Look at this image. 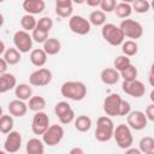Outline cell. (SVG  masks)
I'll use <instances>...</instances> for the list:
<instances>
[{
    "instance_id": "cell-14",
    "label": "cell",
    "mask_w": 154,
    "mask_h": 154,
    "mask_svg": "<svg viewBox=\"0 0 154 154\" xmlns=\"http://www.w3.org/2000/svg\"><path fill=\"white\" fill-rule=\"evenodd\" d=\"M22 147V135L19 131H11L7 134L4 142V150L8 154L17 153Z\"/></svg>"
},
{
    "instance_id": "cell-34",
    "label": "cell",
    "mask_w": 154,
    "mask_h": 154,
    "mask_svg": "<svg viewBox=\"0 0 154 154\" xmlns=\"http://www.w3.org/2000/svg\"><path fill=\"white\" fill-rule=\"evenodd\" d=\"M130 65H131L130 58L126 57V55H124V54L118 55V57L114 59V61H113V67H114L119 73H120L122 71H124L125 69H128Z\"/></svg>"
},
{
    "instance_id": "cell-43",
    "label": "cell",
    "mask_w": 154,
    "mask_h": 154,
    "mask_svg": "<svg viewBox=\"0 0 154 154\" xmlns=\"http://www.w3.org/2000/svg\"><path fill=\"white\" fill-rule=\"evenodd\" d=\"M148 82L152 87H154V64H152V66H150L149 75H148Z\"/></svg>"
},
{
    "instance_id": "cell-12",
    "label": "cell",
    "mask_w": 154,
    "mask_h": 154,
    "mask_svg": "<svg viewBox=\"0 0 154 154\" xmlns=\"http://www.w3.org/2000/svg\"><path fill=\"white\" fill-rule=\"evenodd\" d=\"M49 117L46 112H37L31 120V131L35 135H43L49 128Z\"/></svg>"
},
{
    "instance_id": "cell-7",
    "label": "cell",
    "mask_w": 154,
    "mask_h": 154,
    "mask_svg": "<svg viewBox=\"0 0 154 154\" xmlns=\"http://www.w3.org/2000/svg\"><path fill=\"white\" fill-rule=\"evenodd\" d=\"M54 113L58 117L59 122L64 125H67V124L75 122V119H76L75 111L72 109L71 105L66 101H59L54 106Z\"/></svg>"
},
{
    "instance_id": "cell-36",
    "label": "cell",
    "mask_w": 154,
    "mask_h": 154,
    "mask_svg": "<svg viewBox=\"0 0 154 154\" xmlns=\"http://www.w3.org/2000/svg\"><path fill=\"white\" fill-rule=\"evenodd\" d=\"M131 6H132V11L140 14L147 13L150 10V2L147 0H135Z\"/></svg>"
},
{
    "instance_id": "cell-35",
    "label": "cell",
    "mask_w": 154,
    "mask_h": 154,
    "mask_svg": "<svg viewBox=\"0 0 154 154\" xmlns=\"http://www.w3.org/2000/svg\"><path fill=\"white\" fill-rule=\"evenodd\" d=\"M137 76H138V71H137V67L135 65H130L128 69H125L124 71L120 72V77L123 78L124 82H131V81H135L137 79Z\"/></svg>"
},
{
    "instance_id": "cell-9",
    "label": "cell",
    "mask_w": 154,
    "mask_h": 154,
    "mask_svg": "<svg viewBox=\"0 0 154 154\" xmlns=\"http://www.w3.org/2000/svg\"><path fill=\"white\" fill-rule=\"evenodd\" d=\"M32 36L24 30H17L13 34V43L14 48H17L20 53H28L32 51Z\"/></svg>"
},
{
    "instance_id": "cell-3",
    "label": "cell",
    "mask_w": 154,
    "mask_h": 154,
    "mask_svg": "<svg viewBox=\"0 0 154 154\" xmlns=\"http://www.w3.org/2000/svg\"><path fill=\"white\" fill-rule=\"evenodd\" d=\"M101 36L102 38L111 46H122L125 41V36L122 31V29L113 24V23H106L101 29Z\"/></svg>"
},
{
    "instance_id": "cell-24",
    "label": "cell",
    "mask_w": 154,
    "mask_h": 154,
    "mask_svg": "<svg viewBox=\"0 0 154 154\" xmlns=\"http://www.w3.org/2000/svg\"><path fill=\"white\" fill-rule=\"evenodd\" d=\"M75 129L79 132H87L90 130L91 125H93V122H91V118L89 116H85V114H81L78 117H76L75 122Z\"/></svg>"
},
{
    "instance_id": "cell-40",
    "label": "cell",
    "mask_w": 154,
    "mask_h": 154,
    "mask_svg": "<svg viewBox=\"0 0 154 154\" xmlns=\"http://www.w3.org/2000/svg\"><path fill=\"white\" fill-rule=\"evenodd\" d=\"M131 112V105L129 101L123 100L122 105H120V109H119V117H125Z\"/></svg>"
},
{
    "instance_id": "cell-8",
    "label": "cell",
    "mask_w": 154,
    "mask_h": 154,
    "mask_svg": "<svg viewBox=\"0 0 154 154\" xmlns=\"http://www.w3.org/2000/svg\"><path fill=\"white\" fill-rule=\"evenodd\" d=\"M53 79V73L47 67H41L32 71L29 76V84L34 87H45L48 85Z\"/></svg>"
},
{
    "instance_id": "cell-21",
    "label": "cell",
    "mask_w": 154,
    "mask_h": 154,
    "mask_svg": "<svg viewBox=\"0 0 154 154\" xmlns=\"http://www.w3.org/2000/svg\"><path fill=\"white\" fill-rule=\"evenodd\" d=\"M29 59H30V63L34 66L41 69L47 63V53L43 51V48H35L30 52Z\"/></svg>"
},
{
    "instance_id": "cell-20",
    "label": "cell",
    "mask_w": 154,
    "mask_h": 154,
    "mask_svg": "<svg viewBox=\"0 0 154 154\" xmlns=\"http://www.w3.org/2000/svg\"><path fill=\"white\" fill-rule=\"evenodd\" d=\"M100 78H101L102 83H105L107 85H114L120 79V73L114 67H106L101 71Z\"/></svg>"
},
{
    "instance_id": "cell-48",
    "label": "cell",
    "mask_w": 154,
    "mask_h": 154,
    "mask_svg": "<svg viewBox=\"0 0 154 154\" xmlns=\"http://www.w3.org/2000/svg\"><path fill=\"white\" fill-rule=\"evenodd\" d=\"M149 99H150L152 103H154V89L150 91V94H149Z\"/></svg>"
},
{
    "instance_id": "cell-16",
    "label": "cell",
    "mask_w": 154,
    "mask_h": 154,
    "mask_svg": "<svg viewBox=\"0 0 154 154\" xmlns=\"http://www.w3.org/2000/svg\"><path fill=\"white\" fill-rule=\"evenodd\" d=\"M7 109H8V113H10L12 117L22 118V117H24V116L26 114V112H28V105L25 103V101L14 99V100H12V101L8 102Z\"/></svg>"
},
{
    "instance_id": "cell-19",
    "label": "cell",
    "mask_w": 154,
    "mask_h": 154,
    "mask_svg": "<svg viewBox=\"0 0 154 154\" xmlns=\"http://www.w3.org/2000/svg\"><path fill=\"white\" fill-rule=\"evenodd\" d=\"M17 79L13 73L6 72L4 75H0V93L5 94L12 89H16L17 87Z\"/></svg>"
},
{
    "instance_id": "cell-5",
    "label": "cell",
    "mask_w": 154,
    "mask_h": 154,
    "mask_svg": "<svg viewBox=\"0 0 154 154\" xmlns=\"http://www.w3.org/2000/svg\"><path fill=\"white\" fill-rule=\"evenodd\" d=\"M119 28L122 29L123 34L125 37L136 41L137 38L142 37L143 35V26L140 22L135 20V19H123L119 24Z\"/></svg>"
},
{
    "instance_id": "cell-15",
    "label": "cell",
    "mask_w": 154,
    "mask_h": 154,
    "mask_svg": "<svg viewBox=\"0 0 154 154\" xmlns=\"http://www.w3.org/2000/svg\"><path fill=\"white\" fill-rule=\"evenodd\" d=\"M122 89L125 94L135 97V99H138V97H142L146 93V87L144 84L138 81V79H135V81H131V82H124L122 83Z\"/></svg>"
},
{
    "instance_id": "cell-37",
    "label": "cell",
    "mask_w": 154,
    "mask_h": 154,
    "mask_svg": "<svg viewBox=\"0 0 154 154\" xmlns=\"http://www.w3.org/2000/svg\"><path fill=\"white\" fill-rule=\"evenodd\" d=\"M31 36H32V40H34L35 42L42 43V45L49 38V37H48V32L45 31V30H42V29H40V28H37V26H36V29L31 32Z\"/></svg>"
},
{
    "instance_id": "cell-47",
    "label": "cell",
    "mask_w": 154,
    "mask_h": 154,
    "mask_svg": "<svg viewBox=\"0 0 154 154\" xmlns=\"http://www.w3.org/2000/svg\"><path fill=\"white\" fill-rule=\"evenodd\" d=\"M6 51H7V49L5 48V42H4V41H0V55L2 57Z\"/></svg>"
},
{
    "instance_id": "cell-50",
    "label": "cell",
    "mask_w": 154,
    "mask_h": 154,
    "mask_svg": "<svg viewBox=\"0 0 154 154\" xmlns=\"http://www.w3.org/2000/svg\"><path fill=\"white\" fill-rule=\"evenodd\" d=\"M0 154H6V152H5V150H1V152H0Z\"/></svg>"
},
{
    "instance_id": "cell-25",
    "label": "cell",
    "mask_w": 154,
    "mask_h": 154,
    "mask_svg": "<svg viewBox=\"0 0 154 154\" xmlns=\"http://www.w3.org/2000/svg\"><path fill=\"white\" fill-rule=\"evenodd\" d=\"M43 51L47 53V55H55L60 52L61 49V43L58 38L55 37H49L45 43H43Z\"/></svg>"
},
{
    "instance_id": "cell-28",
    "label": "cell",
    "mask_w": 154,
    "mask_h": 154,
    "mask_svg": "<svg viewBox=\"0 0 154 154\" xmlns=\"http://www.w3.org/2000/svg\"><path fill=\"white\" fill-rule=\"evenodd\" d=\"M20 26H22V30L24 31H34L37 26V19L32 16V14H28L25 13L22 18H20Z\"/></svg>"
},
{
    "instance_id": "cell-46",
    "label": "cell",
    "mask_w": 154,
    "mask_h": 154,
    "mask_svg": "<svg viewBox=\"0 0 154 154\" xmlns=\"http://www.w3.org/2000/svg\"><path fill=\"white\" fill-rule=\"evenodd\" d=\"M69 154H84V150L81 147H73L70 149Z\"/></svg>"
},
{
    "instance_id": "cell-39",
    "label": "cell",
    "mask_w": 154,
    "mask_h": 154,
    "mask_svg": "<svg viewBox=\"0 0 154 154\" xmlns=\"http://www.w3.org/2000/svg\"><path fill=\"white\" fill-rule=\"evenodd\" d=\"M117 1L116 0H101V4H100V8L102 12L105 13H109V12H113L116 10V6H117Z\"/></svg>"
},
{
    "instance_id": "cell-38",
    "label": "cell",
    "mask_w": 154,
    "mask_h": 154,
    "mask_svg": "<svg viewBox=\"0 0 154 154\" xmlns=\"http://www.w3.org/2000/svg\"><path fill=\"white\" fill-rule=\"evenodd\" d=\"M37 28L49 32L51 29L53 28V19L51 17H47V16L41 17L40 19H37Z\"/></svg>"
},
{
    "instance_id": "cell-17",
    "label": "cell",
    "mask_w": 154,
    "mask_h": 154,
    "mask_svg": "<svg viewBox=\"0 0 154 154\" xmlns=\"http://www.w3.org/2000/svg\"><path fill=\"white\" fill-rule=\"evenodd\" d=\"M73 11V5L71 0H57L55 1V13L60 18H71Z\"/></svg>"
},
{
    "instance_id": "cell-2",
    "label": "cell",
    "mask_w": 154,
    "mask_h": 154,
    "mask_svg": "<svg viewBox=\"0 0 154 154\" xmlns=\"http://www.w3.org/2000/svg\"><path fill=\"white\" fill-rule=\"evenodd\" d=\"M114 129L116 126L112 118L108 116H101L96 120V129L94 136L99 142H108L113 138Z\"/></svg>"
},
{
    "instance_id": "cell-31",
    "label": "cell",
    "mask_w": 154,
    "mask_h": 154,
    "mask_svg": "<svg viewBox=\"0 0 154 154\" xmlns=\"http://www.w3.org/2000/svg\"><path fill=\"white\" fill-rule=\"evenodd\" d=\"M20 54L22 53L17 48H7V51L4 53V55L1 58H4L8 65H16L22 59V55Z\"/></svg>"
},
{
    "instance_id": "cell-42",
    "label": "cell",
    "mask_w": 154,
    "mask_h": 154,
    "mask_svg": "<svg viewBox=\"0 0 154 154\" xmlns=\"http://www.w3.org/2000/svg\"><path fill=\"white\" fill-rule=\"evenodd\" d=\"M7 67H8V64L6 63V60L4 58L0 59V75H4L7 72Z\"/></svg>"
},
{
    "instance_id": "cell-10",
    "label": "cell",
    "mask_w": 154,
    "mask_h": 154,
    "mask_svg": "<svg viewBox=\"0 0 154 154\" xmlns=\"http://www.w3.org/2000/svg\"><path fill=\"white\" fill-rule=\"evenodd\" d=\"M122 101H123V99L120 97L119 94L112 93V94L107 95L102 103V108H103V112L106 113V116H108L111 118L119 117V109H120Z\"/></svg>"
},
{
    "instance_id": "cell-32",
    "label": "cell",
    "mask_w": 154,
    "mask_h": 154,
    "mask_svg": "<svg viewBox=\"0 0 154 154\" xmlns=\"http://www.w3.org/2000/svg\"><path fill=\"white\" fill-rule=\"evenodd\" d=\"M122 52L124 55L126 57H134L138 53V45L136 41L134 40H126L124 41V43L122 45Z\"/></svg>"
},
{
    "instance_id": "cell-51",
    "label": "cell",
    "mask_w": 154,
    "mask_h": 154,
    "mask_svg": "<svg viewBox=\"0 0 154 154\" xmlns=\"http://www.w3.org/2000/svg\"><path fill=\"white\" fill-rule=\"evenodd\" d=\"M147 154H154V152H150V153H147Z\"/></svg>"
},
{
    "instance_id": "cell-26",
    "label": "cell",
    "mask_w": 154,
    "mask_h": 154,
    "mask_svg": "<svg viewBox=\"0 0 154 154\" xmlns=\"http://www.w3.org/2000/svg\"><path fill=\"white\" fill-rule=\"evenodd\" d=\"M28 108L35 113L37 112H43V109L46 108V100L45 97L40 96V95H34L29 102H28Z\"/></svg>"
},
{
    "instance_id": "cell-23",
    "label": "cell",
    "mask_w": 154,
    "mask_h": 154,
    "mask_svg": "<svg viewBox=\"0 0 154 154\" xmlns=\"http://www.w3.org/2000/svg\"><path fill=\"white\" fill-rule=\"evenodd\" d=\"M14 95L16 99L22 100V101H29L34 95H32V88L28 83H19L16 89H14Z\"/></svg>"
},
{
    "instance_id": "cell-29",
    "label": "cell",
    "mask_w": 154,
    "mask_h": 154,
    "mask_svg": "<svg viewBox=\"0 0 154 154\" xmlns=\"http://www.w3.org/2000/svg\"><path fill=\"white\" fill-rule=\"evenodd\" d=\"M88 20H89V23L91 25L103 26L106 24V13L102 12L101 10H94L93 12H90Z\"/></svg>"
},
{
    "instance_id": "cell-4",
    "label": "cell",
    "mask_w": 154,
    "mask_h": 154,
    "mask_svg": "<svg viewBox=\"0 0 154 154\" xmlns=\"http://www.w3.org/2000/svg\"><path fill=\"white\" fill-rule=\"evenodd\" d=\"M113 138L117 143V146L122 149H128L130 147H132L134 143V137H132V132L131 129L129 128V125L126 124H119L116 126L114 129V134H113Z\"/></svg>"
},
{
    "instance_id": "cell-13",
    "label": "cell",
    "mask_w": 154,
    "mask_h": 154,
    "mask_svg": "<svg viewBox=\"0 0 154 154\" xmlns=\"http://www.w3.org/2000/svg\"><path fill=\"white\" fill-rule=\"evenodd\" d=\"M126 122H128L129 128L132 130H136V131L143 130L148 124V119H147L146 113L142 111H137V109L131 111L126 116Z\"/></svg>"
},
{
    "instance_id": "cell-22",
    "label": "cell",
    "mask_w": 154,
    "mask_h": 154,
    "mask_svg": "<svg viewBox=\"0 0 154 154\" xmlns=\"http://www.w3.org/2000/svg\"><path fill=\"white\" fill-rule=\"evenodd\" d=\"M45 143L37 137H32L26 142L25 150L26 154H45Z\"/></svg>"
},
{
    "instance_id": "cell-11",
    "label": "cell",
    "mask_w": 154,
    "mask_h": 154,
    "mask_svg": "<svg viewBox=\"0 0 154 154\" xmlns=\"http://www.w3.org/2000/svg\"><path fill=\"white\" fill-rule=\"evenodd\" d=\"M69 28L73 34L77 35H87L90 32L91 24L87 18L79 14H75L69 19Z\"/></svg>"
},
{
    "instance_id": "cell-6",
    "label": "cell",
    "mask_w": 154,
    "mask_h": 154,
    "mask_svg": "<svg viewBox=\"0 0 154 154\" xmlns=\"http://www.w3.org/2000/svg\"><path fill=\"white\" fill-rule=\"evenodd\" d=\"M64 128L58 124H52L48 130L42 135V141L48 147L58 146L64 138Z\"/></svg>"
},
{
    "instance_id": "cell-33",
    "label": "cell",
    "mask_w": 154,
    "mask_h": 154,
    "mask_svg": "<svg viewBox=\"0 0 154 154\" xmlns=\"http://www.w3.org/2000/svg\"><path fill=\"white\" fill-rule=\"evenodd\" d=\"M138 149H140L143 154L154 152V138L150 137V136H144V137H142V138L140 140V142H138Z\"/></svg>"
},
{
    "instance_id": "cell-41",
    "label": "cell",
    "mask_w": 154,
    "mask_h": 154,
    "mask_svg": "<svg viewBox=\"0 0 154 154\" xmlns=\"http://www.w3.org/2000/svg\"><path fill=\"white\" fill-rule=\"evenodd\" d=\"M146 116H147V119L150 120V122H154V103H150L146 107V111H144Z\"/></svg>"
},
{
    "instance_id": "cell-27",
    "label": "cell",
    "mask_w": 154,
    "mask_h": 154,
    "mask_svg": "<svg viewBox=\"0 0 154 154\" xmlns=\"http://www.w3.org/2000/svg\"><path fill=\"white\" fill-rule=\"evenodd\" d=\"M117 17L122 18V19H128L131 13H132V6L130 2H118L117 6H116V10H114Z\"/></svg>"
},
{
    "instance_id": "cell-1",
    "label": "cell",
    "mask_w": 154,
    "mask_h": 154,
    "mask_svg": "<svg viewBox=\"0 0 154 154\" xmlns=\"http://www.w3.org/2000/svg\"><path fill=\"white\" fill-rule=\"evenodd\" d=\"M64 97L72 101H82L87 96V87L81 81H66L60 87Z\"/></svg>"
},
{
    "instance_id": "cell-49",
    "label": "cell",
    "mask_w": 154,
    "mask_h": 154,
    "mask_svg": "<svg viewBox=\"0 0 154 154\" xmlns=\"http://www.w3.org/2000/svg\"><path fill=\"white\" fill-rule=\"evenodd\" d=\"M150 8H153V11H154V0L150 2Z\"/></svg>"
},
{
    "instance_id": "cell-44",
    "label": "cell",
    "mask_w": 154,
    "mask_h": 154,
    "mask_svg": "<svg viewBox=\"0 0 154 154\" xmlns=\"http://www.w3.org/2000/svg\"><path fill=\"white\" fill-rule=\"evenodd\" d=\"M125 154H143L138 148H135V147H130L128 149H125Z\"/></svg>"
},
{
    "instance_id": "cell-45",
    "label": "cell",
    "mask_w": 154,
    "mask_h": 154,
    "mask_svg": "<svg viewBox=\"0 0 154 154\" xmlns=\"http://www.w3.org/2000/svg\"><path fill=\"white\" fill-rule=\"evenodd\" d=\"M85 4L88 6H90V7H97V6H100L101 0H87Z\"/></svg>"
},
{
    "instance_id": "cell-30",
    "label": "cell",
    "mask_w": 154,
    "mask_h": 154,
    "mask_svg": "<svg viewBox=\"0 0 154 154\" xmlns=\"http://www.w3.org/2000/svg\"><path fill=\"white\" fill-rule=\"evenodd\" d=\"M13 126H14V120L13 117L11 114H2L0 118V131L4 135L10 134L11 131H13Z\"/></svg>"
},
{
    "instance_id": "cell-18",
    "label": "cell",
    "mask_w": 154,
    "mask_h": 154,
    "mask_svg": "<svg viewBox=\"0 0 154 154\" xmlns=\"http://www.w3.org/2000/svg\"><path fill=\"white\" fill-rule=\"evenodd\" d=\"M23 10L28 13V14H40L43 12L45 7H46V2L43 0H24L23 4Z\"/></svg>"
}]
</instances>
